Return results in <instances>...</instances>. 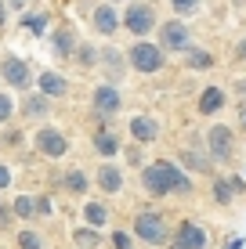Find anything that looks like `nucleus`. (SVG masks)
Returning <instances> with one entry per match:
<instances>
[{
  "instance_id": "obj_1",
  "label": "nucleus",
  "mask_w": 246,
  "mask_h": 249,
  "mask_svg": "<svg viewBox=\"0 0 246 249\" xmlns=\"http://www.w3.org/2000/svg\"><path fill=\"white\" fill-rule=\"evenodd\" d=\"M145 188L152 195H167V192H189V177H181L170 162H156L145 170Z\"/></svg>"
},
{
  "instance_id": "obj_2",
  "label": "nucleus",
  "mask_w": 246,
  "mask_h": 249,
  "mask_svg": "<svg viewBox=\"0 0 246 249\" xmlns=\"http://www.w3.org/2000/svg\"><path fill=\"white\" fill-rule=\"evenodd\" d=\"M131 62H134V69H141V72H156V69L163 65V54H159V47H152V44H134Z\"/></svg>"
},
{
  "instance_id": "obj_3",
  "label": "nucleus",
  "mask_w": 246,
  "mask_h": 249,
  "mask_svg": "<svg viewBox=\"0 0 246 249\" xmlns=\"http://www.w3.org/2000/svg\"><path fill=\"white\" fill-rule=\"evenodd\" d=\"M134 231H138L145 242H163V217L159 213H141L134 220Z\"/></svg>"
},
{
  "instance_id": "obj_4",
  "label": "nucleus",
  "mask_w": 246,
  "mask_h": 249,
  "mask_svg": "<svg viewBox=\"0 0 246 249\" xmlns=\"http://www.w3.org/2000/svg\"><path fill=\"white\" fill-rule=\"evenodd\" d=\"M37 148L44 152V156L58 159V156H65V137H62V134H55V130H40V137H37Z\"/></svg>"
},
{
  "instance_id": "obj_5",
  "label": "nucleus",
  "mask_w": 246,
  "mask_h": 249,
  "mask_svg": "<svg viewBox=\"0 0 246 249\" xmlns=\"http://www.w3.org/2000/svg\"><path fill=\"white\" fill-rule=\"evenodd\" d=\"M123 22H127V29H131V33H149L152 29V11L145 4H134L131 11H127Z\"/></svg>"
},
{
  "instance_id": "obj_6",
  "label": "nucleus",
  "mask_w": 246,
  "mask_h": 249,
  "mask_svg": "<svg viewBox=\"0 0 246 249\" xmlns=\"http://www.w3.org/2000/svg\"><path fill=\"white\" fill-rule=\"evenodd\" d=\"M203 246H207V235H203L199 228H192V224H181L174 249H203Z\"/></svg>"
},
{
  "instance_id": "obj_7",
  "label": "nucleus",
  "mask_w": 246,
  "mask_h": 249,
  "mask_svg": "<svg viewBox=\"0 0 246 249\" xmlns=\"http://www.w3.org/2000/svg\"><path fill=\"white\" fill-rule=\"evenodd\" d=\"M163 44L174 47V51H181L185 44H189V29H185L181 22H167L163 25Z\"/></svg>"
},
{
  "instance_id": "obj_8",
  "label": "nucleus",
  "mask_w": 246,
  "mask_h": 249,
  "mask_svg": "<svg viewBox=\"0 0 246 249\" xmlns=\"http://www.w3.org/2000/svg\"><path fill=\"white\" fill-rule=\"evenodd\" d=\"M210 148H214V156L228 159L232 156V134H228L225 126H214V130H210Z\"/></svg>"
},
{
  "instance_id": "obj_9",
  "label": "nucleus",
  "mask_w": 246,
  "mask_h": 249,
  "mask_svg": "<svg viewBox=\"0 0 246 249\" xmlns=\"http://www.w3.org/2000/svg\"><path fill=\"white\" fill-rule=\"evenodd\" d=\"M4 76L15 83V87H25L29 83V72H25V62H19V58H7L4 62Z\"/></svg>"
},
{
  "instance_id": "obj_10",
  "label": "nucleus",
  "mask_w": 246,
  "mask_h": 249,
  "mask_svg": "<svg viewBox=\"0 0 246 249\" xmlns=\"http://www.w3.org/2000/svg\"><path fill=\"white\" fill-rule=\"evenodd\" d=\"M131 134L138 137V141H156V123H152L149 116H138V119H131Z\"/></svg>"
},
{
  "instance_id": "obj_11",
  "label": "nucleus",
  "mask_w": 246,
  "mask_h": 249,
  "mask_svg": "<svg viewBox=\"0 0 246 249\" xmlns=\"http://www.w3.org/2000/svg\"><path fill=\"white\" fill-rule=\"evenodd\" d=\"M95 105H98V112H116V108H120V98H116L113 87H98Z\"/></svg>"
},
{
  "instance_id": "obj_12",
  "label": "nucleus",
  "mask_w": 246,
  "mask_h": 249,
  "mask_svg": "<svg viewBox=\"0 0 246 249\" xmlns=\"http://www.w3.org/2000/svg\"><path fill=\"white\" fill-rule=\"evenodd\" d=\"M40 90L51 94V98H58V94L69 90V83H65L62 76H55V72H44V76H40Z\"/></svg>"
},
{
  "instance_id": "obj_13",
  "label": "nucleus",
  "mask_w": 246,
  "mask_h": 249,
  "mask_svg": "<svg viewBox=\"0 0 246 249\" xmlns=\"http://www.w3.org/2000/svg\"><path fill=\"white\" fill-rule=\"evenodd\" d=\"M217 108H221V90H217V87L203 90V98H199V112H203V116H210V112H217Z\"/></svg>"
},
{
  "instance_id": "obj_14",
  "label": "nucleus",
  "mask_w": 246,
  "mask_h": 249,
  "mask_svg": "<svg viewBox=\"0 0 246 249\" xmlns=\"http://www.w3.org/2000/svg\"><path fill=\"white\" fill-rule=\"evenodd\" d=\"M98 184L105 188V192H120V170L116 166H101L98 170Z\"/></svg>"
},
{
  "instance_id": "obj_15",
  "label": "nucleus",
  "mask_w": 246,
  "mask_h": 249,
  "mask_svg": "<svg viewBox=\"0 0 246 249\" xmlns=\"http://www.w3.org/2000/svg\"><path fill=\"white\" fill-rule=\"evenodd\" d=\"M95 25L109 36V33L116 29V15H113V7H98V11H95Z\"/></svg>"
},
{
  "instance_id": "obj_16",
  "label": "nucleus",
  "mask_w": 246,
  "mask_h": 249,
  "mask_svg": "<svg viewBox=\"0 0 246 249\" xmlns=\"http://www.w3.org/2000/svg\"><path fill=\"white\" fill-rule=\"evenodd\" d=\"M95 144H98V152H101V156H113V152L120 148L113 134H98V137H95Z\"/></svg>"
},
{
  "instance_id": "obj_17",
  "label": "nucleus",
  "mask_w": 246,
  "mask_h": 249,
  "mask_svg": "<svg viewBox=\"0 0 246 249\" xmlns=\"http://www.w3.org/2000/svg\"><path fill=\"white\" fill-rule=\"evenodd\" d=\"M15 213H19V217H37V202L19 195V199H15Z\"/></svg>"
},
{
  "instance_id": "obj_18",
  "label": "nucleus",
  "mask_w": 246,
  "mask_h": 249,
  "mask_svg": "<svg viewBox=\"0 0 246 249\" xmlns=\"http://www.w3.org/2000/svg\"><path fill=\"white\" fill-rule=\"evenodd\" d=\"M83 213H87V220H91V224H105V217H109V210H105V206H98V202H91Z\"/></svg>"
},
{
  "instance_id": "obj_19",
  "label": "nucleus",
  "mask_w": 246,
  "mask_h": 249,
  "mask_svg": "<svg viewBox=\"0 0 246 249\" xmlns=\"http://www.w3.org/2000/svg\"><path fill=\"white\" fill-rule=\"evenodd\" d=\"M189 65H192V69H210V54H207V51H192V54H189Z\"/></svg>"
},
{
  "instance_id": "obj_20",
  "label": "nucleus",
  "mask_w": 246,
  "mask_h": 249,
  "mask_svg": "<svg viewBox=\"0 0 246 249\" xmlns=\"http://www.w3.org/2000/svg\"><path fill=\"white\" fill-rule=\"evenodd\" d=\"M76 242H80L83 249H91V246H98V235L95 231H76Z\"/></svg>"
},
{
  "instance_id": "obj_21",
  "label": "nucleus",
  "mask_w": 246,
  "mask_h": 249,
  "mask_svg": "<svg viewBox=\"0 0 246 249\" xmlns=\"http://www.w3.org/2000/svg\"><path fill=\"white\" fill-rule=\"evenodd\" d=\"M65 184H69L73 192H83V188H87V181H83V174H76V170H73L69 177H65Z\"/></svg>"
},
{
  "instance_id": "obj_22",
  "label": "nucleus",
  "mask_w": 246,
  "mask_h": 249,
  "mask_svg": "<svg viewBox=\"0 0 246 249\" xmlns=\"http://www.w3.org/2000/svg\"><path fill=\"white\" fill-rule=\"evenodd\" d=\"M22 249H40V235H33V231H25V235L19 238Z\"/></svg>"
},
{
  "instance_id": "obj_23",
  "label": "nucleus",
  "mask_w": 246,
  "mask_h": 249,
  "mask_svg": "<svg viewBox=\"0 0 246 249\" xmlns=\"http://www.w3.org/2000/svg\"><path fill=\"white\" fill-rule=\"evenodd\" d=\"M196 4H199V0H174V11H181V15H192V11H196Z\"/></svg>"
},
{
  "instance_id": "obj_24",
  "label": "nucleus",
  "mask_w": 246,
  "mask_h": 249,
  "mask_svg": "<svg viewBox=\"0 0 246 249\" xmlns=\"http://www.w3.org/2000/svg\"><path fill=\"white\" fill-rule=\"evenodd\" d=\"M7 116H11V98H7V94H0V123H4Z\"/></svg>"
},
{
  "instance_id": "obj_25",
  "label": "nucleus",
  "mask_w": 246,
  "mask_h": 249,
  "mask_svg": "<svg viewBox=\"0 0 246 249\" xmlns=\"http://www.w3.org/2000/svg\"><path fill=\"white\" fill-rule=\"evenodd\" d=\"M185 162H189V166H196V170H210V162L196 159V156H192V152H185Z\"/></svg>"
},
{
  "instance_id": "obj_26",
  "label": "nucleus",
  "mask_w": 246,
  "mask_h": 249,
  "mask_svg": "<svg viewBox=\"0 0 246 249\" xmlns=\"http://www.w3.org/2000/svg\"><path fill=\"white\" fill-rule=\"evenodd\" d=\"M113 242H116V249H131V246H134L131 235H123V231H120V235H113Z\"/></svg>"
},
{
  "instance_id": "obj_27",
  "label": "nucleus",
  "mask_w": 246,
  "mask_h": 249,
  "mask_svg": "<svg viewBox=\"0 0 246 249\" xmlns=\"http://www.w3.org/2000/svg\"><path fill=\"white\" fill-rule=\"evenodd\" d=\"M214 195H217V202H228V199H232V188L217 184V188H214Z\"/></svg>"
},
{
  "instance_id": "obj_28",
  "label": "nucleus",
  "mask_w": 246,
  "mask_h": 249,
  "mask_svg": "<svg viewBox=\"0 0 246 249\" xmlns=\"http://www.w3.org/2000/svg\"><path fill=\"white\" fill-rule=\"evenodd\" d=\"M51 213V199H37V217H47Z\"/></svg>"
},
{
  "instance_id": "obj_29",
  "label": "nucleus",
  "mask_w": 246,
  "mask_h": 249,
  "mask_svg": "<svg viewBox=\"0 0 246 249\" xmlns=\"http://www.w3.org/2000/svg\"><path fill=\"white\" fill-rule=\"evenodd\" d=\"M58 51H62V54L69 51V29H62V33H58Z\"/></svg>"
},
{
  "instance_id": "obj_30",
  "label": "nucleus",
  "mask_w": 246,
  "mask_h": 249,
  "mask_svg": "<svg viewBox=\"0 0 246 249\" xmlns=\"http://www.w3.org/2000/svg\"><path fill=\"white\" fill-rule=\"evenodd\" d=\"M7 184H11V170L0 166V188H7Z\"/></svg>"
},
{
  "instance_id": "obj_31",
  "label": "nucleus",
  "mask_w": 246,
  "mask_h": 249,
  "mask_svg": "<svg viewBox=\"0 0 246 249\" xmlns=\"http://www.w3.org/2000/svg\"><path fill=\"white\" fill-rule=\"evenodd\" d=\"M0 25H4V4H0Z\"/></svg>"
},
{
  "instance_id": "obj_32",
  "label": "nucleus",
  "mask_w": 246,
  "mask_h": 249,
  "mask_svg": "<svg viewBox=\"0 0 246 249\" xmlns=\"http://www.w3.org/2000/svg\"><path fill=\"white\" fill-rule=\"evenodd\" d=\"M239 54H243V58H246V44H243V47H239Z\"/></svg>"
},
{
  "instance_id": "obj_33",
  "label": "nucleus",
  "mask_w": 246,
  "mask_h": 249,
  "mask_svg": "<svg viewBox=\"0 0 246 249\" xmlns=\"http://www.w3.org/2000/svg\"><path fill=\"white\" fill-rule=\"evenodd\" d=\"M243 123H246V108H243Z\"/></svg>"
}]
</instances>
